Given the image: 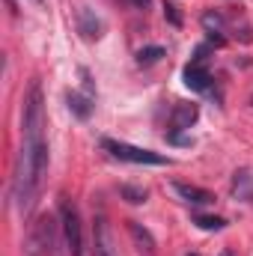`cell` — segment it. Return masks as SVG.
<instances>
[{
    "label": "cell",
    "instance_id": "obj_1",
    "mask_svg": "<svg viewBox=\"0 0 253 256\" xmlns=\"http://www.w3.org/2000/svg\"><path fill=\"white\" fill-rule=\"evenodd\" d=\"M48 170V143H45V102H42V86L33 84L24 102V143L18 152L15 164V202L21 212H27L39 194L42 176Z\"/></svg>",
    "mask_w": 253,
    "mask_h": 256
},
{
    "label": "cell",
    "instance_id": "obj_2",
    "mask_svg": "<svg viewBox=\"0 0 253 256\" xmlns=\"http://www.w3.org/2000/svg\"><path fill=\"white\" fill-rule=\"evenodd\" d=\"M102 149H108L114 158L128 161V164H155V167L170 164L167 155H158V152H152V149H140V146H131V143H120V140H110V137L102 140Z\"/></svg>",
    "mask_w": 253,
    "mask_h": 256
},
{
    "label": "cell",
    "instance_id": "obj_3",
    "mask_svg": "<svg viewBox=\"0 0 253 256\" xmlns=\"http://www.w3.org/2000/svg\"><path fill=\"white\" fill-rule=\"evenodd\" d=\"M60 226H63L66 248L72 256H84V230H80V214L72 200L60 202Z\"/></svg>",
    "mask_w": 253,
    "mask_h": 256
},
{
    "label": "cell",
    "instance_id": "obj_4",
    "mask_svg": "<svg viewBox=\"0 0 253 256\" xmlns=\"http://www.w3.org/2000/svg\"><path fill=\"white\" fill-rule=\"evenodd\" d=\"M200 116V108L194 102H179L170 114V131H188Z\"/></svg>",
    "mask_w": 253,
    "mask_h": 256
},
{
    "label": "cell",
    "instance_id": "obj_5",
    "mask_svg": "<svg viewBox=\"0 0 253 256\" xmlns=\"http://www.w3.org/2000/svg\"><path fill=\"white\" fill-rule=\"evenodd\" d=\"M78 30L84 33V39H98L104 33V21L90 9V6H80L78 9Z\"/></svg>",
    "mask_w": 253,
    "mask_h": 256
},
{
    "label": "cell",
    "instance_id": "obj_6",
    "mask_svg": "<svg viewBox=\"0 0 253 256\" xmlns=\"http://www.w3.org/2000/svg\"><path fill=\"white\" fill-rule=\"evenodd\" d=\"M173 191L179 194L185 202H190V206H212L214 202V194L206 191V188H196V185H185V182H176L173 185Z\"/></svg>",
    "mask_w": 253,
    "mask_h": 256
},
{
    "label": "cell",
    "instance_id": "obj_7",
    "mask_svg": "<svg viewBox=\"0 0 253 256\" xmlns=\"http://www.w3.org/2000/svg\"><path fill=\"white\" fill-rule=\"evenodd\" d=\"M208 84H212V74H208V68L202 63H194L190 60L185 66V86L188 90H196V92H202V90H208Z\"/></svg>",
    "mask_w": 253,
    "mask_h": 256
},
{
    "label": "cell",
    "instance_id": "obj_8",
    "mask_svg": "<svg viewBox=\"0 0 253 256\" xmlns=\"http://www.w3.org/2000/svg\"><path fill=\"white\" fill-rule=\"evenodd\" d=\"M202 27H206V33H208V39L214 42V45H224V18L214 12V9H208L206 15H202Z\"/></svg>",
    "mask_w": 253,
    "mask_h": 256
},
{
    "label": "cell",
    "instance_id": "obj_9",
    "mask_svg": "<svg viewBox=\"0 0 253 256\" xmlns=\"http://www.w3.org/2000/svg\"><path fill=\"white\" fill-rule=\"evenodd\" d=\"M68 110L78 116V120H86L92 114V104H90V96H80V92H68Z\"/></svg>",
    "mask_w": 253,
    "mask_h": 256
},
{
    "label": "cell",
    "instance_id": "obj_10",
    "mask_svg": "<svg viewBox=\"0 0 253 256\" xmlns=\"http://www.w3.org/2000/svg\"><path fill=\"white\" fill-rule=\"evenodd\" d=\"M128 232L134 236V242H137V244H140L146 254H152V250H155V242H152V236H149L146 230H140V224H137V220H128Z\"/></svg>",
    "mask_w": 253,
    "mask_h": 256
},
{
    "label": "cell",
    "instance_id": "obj_11",
    "mask_svg": "<svg viewBox=\"0 0 253 256\" xmlns=\"http://www.w3.org/2000/svg\"><path fill=\"white\" fill-rule=\"evenodd\" d=\"M194 224H196L200 230H206V232H218V230L226 226L224 218H212V214H194Z\"/></svg>",
    "mask_w": 253,
    "mask_h": 256
},
{
    "label": "cell",
    "instance_id": "obj_12",
    "mask_svg": "<svg viewBox=\"0 0 253 256\" xmlns=\"http://www.w3.org/2000/svg\"><path fill=\"white\" fill-rule=\"evenodd\" d=\"M161 57H164V48H161V45H152V48L137 51V63L140 66H152V63H158Z\"/></svg>",
    "mask_w": 253,
    "mask_h": 256
},
{
    "label": "cell",
    "instance_id": "obj_13",
    "mask_svg": "<svg viewBox=\"0 0 253 256\" xmlns=\"http://www.w3.org/2000/svg\"><path fill=\"white\" fill-rule=\"evenodd\" d=\"M122 196H126L128 202L140 206V202H146V188H134V185H122Z\"/></svg>",
    "mask_w": 253,
    "mask_h": 256
},
{
    "label": "cell",
    "instance_id": "obj_14",
    "mask_svg": "<svg viewBox=\"0 0 253 256\" xmlns=\"http://www.w3.org/2000/svg\"><path fill=\"white\" fill-rule=\"evenodd\" d=\"M164 15H167L176 27L182 24V15H179V6H176V3H164Z\"/></svg>",
    "mask_w": 253,
    "mask_h": 256
},
{
    "label": "cell",
    "instance_id": "obj_15",
    "mask_svg": "<svg viewBox=\"0 0 253 256\" xmlns=\"http://www.w3.org/2000/svg\"><path fill=\"white\" fill-rule=\"evenodd\" d=\"M128 3H131L134 9H146V6H149V0H128Z\"/></svg>",
    "mask_w": 253,
    "mask_h": 256
},
{
    "label": "cell",
    "instance_id": "obj_16",
    "mask_svg": "<svg viewBox=\"0 0 253 256\" xmlns=\"http://www.w3.org/2000/svg\"><path fill=\"white\" fill-rule=\"evenodd\" d=\"M218 256H232V250H220Z\"/></svg>",
    "mask_w": 253,
    "mask_h": 256
}]
</instances>
